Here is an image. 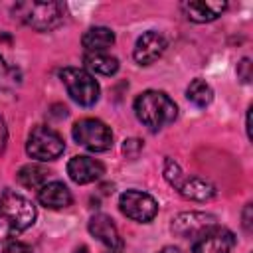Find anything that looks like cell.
<instances>
[{
	"mask_svg": "<svg viewBox=\"0 0 253 253\" xmlns=\"http://www.w3.org/2000/svg\"><path fill=\"white\" fill-rule=\"evenodd\" d=\"M36 219V206L14 192L0 194V243L26 231Z\"/></svg>",
	"mask_w": 253,
	"mask_h": 253,
	"instance_id": "6da1fadb",
	"label": "cell"
},
{
	"mask_svg": "<svg viewBox=\"0 0 253 253\" xmlns=\"http://www.w3.org/2000/svg\"><path fill=\"white\" fill-rule=\"evenodd\" d=\"M134 115L136 119L148 126L150 130H158L178 117L176 103L164 91H144L134 99Z\"/></svg>",
	"mask_w": 253,
	"mask_h": 253,
	"instance_id": "7a4b0ae2",
	"label": "cell"
},
{
	"mask_svg": "<svg viewBox=\"0 0 253 253\" xmlns=\"http://www.w3.org/2000/svg\"><path fill=\"white\" fill-rule=\"evenodd\" d=\"M12 12L20 22L40 32L57 28L65 18V6L61 2H18Z\"/></svg>",
	"mask_w": 253,
	"mask_h": 253,
	"instance_id": "3957f363",
	"label": "cell"
},
{
	"mask_svg": "<svg viewBox=\"0 0 253 253\" xmlns=\"http://www.w3.org/2000/svg\"><path fill=\"white\" fill-rule=\"evenodd\" d=\"M164 178L166 182L176 188L180 192V196H184L186 200H194V202H208L215 196V186L200 176H186L180 168L178 162H174L172 158H166L164 164Z\"/></svg>",
	"mask_w": 253,
	"mask_h": 253,
	"instance_id": "277c9868",
	"label": "cell"
},
{
	"mask_svg": "<svg viewBox=\"0 0 253 253\" xmlns=\"http://www.w3.org/2000/svg\"><path fill=\"white\" fill-rule=\"evenodd\" d=\"M59 77L69 93V97L81 105V107H91L99 99V83L95 77L81 67H65L59 71Z\"/></svg>",
	"mask_w": 253,
	"mask_h": 253,
	"instance_id": "5b68a950",
	"label": "cell"
},
{
	"mask_svg": "<svg viewBox=\"0 0 253 253\" xmlns=\"http://www.w3.org/2000/svg\"><path fill=\"white\" fill-rule=\"evenodd\" d=\"M71 132L75 142L91 152H105L113 146V132L99 119H79Z\"/></svg>",
	"mask_w": 253,
	"mask_h": 253,
	"instance_id": "8992f818",
	"label": "cell"
},
{
	"mask_svg": "<svg viewBox=\"0 0 253 253\" xmlns=\"http://www.w3.org/2000/svg\"><path fill=\"white\" fill-rule=\"evenodd\" d=\"M63 150H65V142L59 136V132H55L53 128L43 126V125L32 128L28 142H26V152L32 158L47 162V160L59 158L63 154Z\"/></svg>",
	"mask_w": 253,
	"mask_h": 253,
	"instance_id": "52a82bcc",
	"label": "cell"
},
{
	"mask_svg": "<svg viewBox=\"0 0 253 253\" xmlns=\"http://www.w3.org/2000/svg\"><path fill=\"white\" fill-rule=\"evenodd\" d=\"M119 208L121 211L140 223H148L154 219V215L158 213V204L156 200L146 194V192H138V190H126L125 194H121L119 198Z\"/></svg>",
	"mask_w": 253,
	"mask_h": 253,
	"instance_id": "ba28073f",
	"label": "cell"
},
{
	"mask_svg": "<svg viewBox=\"0 0 253 253\" xmlns=\"http://www.w3.org/2000/svg\"><path fill=\"white\" fill-rule=\"evenodd\" d=\"M217 223L215 215L211 213H204V211H186L180 213L172 219V233H176L178 237H186V239H198L200 235H204L206 231L213 229Z\"/></svg>",
	"mask_w": 253,
	"mask_h": 253,
	"instance_id": "9c48e42d",
	"label": "cell"
},
{
	"mask_svg": "<svg viewBox=\"0 0 253 253\" xmlns=\"http://www.w3.org/2000/svg\"><path fill=\"white\" fill-rule=\"evenodd\" d=\"M233 245H235L233 233L221 225H215L213 229L194 239L192 251L194 253H231Z\"/></svg>",
	"mask_w": 253,
	"mask_h": 253,
	"instance_id": "30bf717a",
	"label": "cell"
},
{
	"mask_svg": "<svg viewBox=\"0 0 253 253\" xmlns=\"http://www.w3.org/2000/svg\"><path fill=\"white\" fill-rule=\"evenodd\" d=\"M164 49H166V38L154 30H148L136 40L132 57L140 65H150L164 53Z\"/></svg>",
	"mask_w": 253,
	"mask_h": 253,
	"instance_id": "8fae6325",
	"label": "cell"
},
{
	"mask_svg": "<svg viewBox=\"0 0 253 253\" xmlns=\"http://www.w3.org/2000/svg\"><path fill=\"white\" fill-rule=\"evenodd\" d=\"M67 174L75 184H91L105 174V166L91 156H73L67 162Z\"/></svg>",
	"mask_w": 253,
	"mask_h": 253,
	"instance_id": "7c38bea8",
	"label": "cell"
},
{
	"mask_svg": "<svg viewBox=\"0 0 253 253\" xmlns=\"http://www.w3.org/2000/svg\"><path fill=\"white\" fill-rule=\"evenodd\" d=\"M38 202L49 210H63L71 206L73 196L63 182H45L38 190Z\"/></svg>",
	"mask_w": 253,
	"mask_h": 253,
	"instance_id": "4fadbf2b",
	"label": "cell"
},
{
	"mask_svg": "<svg viewBox=\"0 0 253 253\" xmlns=\"http://www.w3.org/2000/svg\"><path fill=\"white\" fill-rule=\"evenodd\" d=\"M89 233L93 237H97L109 249H121L123 247V241H121V235L117 231V225L105 213H97V215H93L89 219Z\"/></svg>",
	"mask_w": 253,
	"mask_h": 253,
	"instance_id": "5bb4252c",
	"label": "cell"
},
{
	"mask_svg": "<svg viewBox=\"0 0 253 253\" xmlns=\"http://www.w3.org/2000/svg\"><path fill=\"white\" fill-rule=\"evenodd\" d=\"M227 8V2H206V0H192V2H184L182 10L188 16V20L198 22V24H206V22H213L221 16V12Z\"/></svg>",
	"mask_w": 253,
	"mask_h": 253,
	"instance_id": "9a60e30c",
	"label": "cell"
},
{
	"mask_svg": "<svg viewBox=\"0 0 253 253\" xmlns=\"http://www.w3.org/2000/svg\"><path fill=\"white\" fill-rule=\"evenodd\" d=\"M81 43L85 47V53L105 51L107 47H111L115 43V34H113V30H109L105 26H95L83 34Z\"/></svg>",
	"mask_w": 253,
	"mask_h": 253,
	"instance_id": "2e32d148",
	"label": "cell"
},
{
	"mask_svg": "<svg viewBox=\"0 0 253 253\" xmlns=\"http://www.w3.org/2000/svg\"><path fill=\"white\" fill-rule=\"evenodd\" d=\"M83 63L89 71L99 73V75H113L119 69V59L105 53V51H97V53H85Z\"/></svg>",
	"mask_w": 253,
	"mask_h": 253,
	"instance_id": "e0dca14e",
	"label": "cell"
},
{
	"mask_svg": "<svg viewBox=\"0 0 253 253\" xmlns=\"http://www.w3.org/2000/svg\"><path fill=\"white\" fill-rule=\"evenodd\" d=\"M47 170H43L42 166L38 164H26L18 170L16 178L18 182L24 186V188H30V190H40L45 182H47Z\"/></svg>",
	"mask_w": 253,
	"mask_h": 253,
	"instance_id": "ac0fdd59",
	"label": "cell"
},
{
	"mask_svg": "<svg viewBox=\"0 0 253 253\" xmlns=\"http://www.w3.org/2000/svg\"><path fill=\"white\" fill-rule=\"evenodd\" d=\"M186 97L196 107H208L213 101V91L204 79H194L186 89Z\"/></svg>",
	"mask_w": 253,
	"mask_h": 253,
	"instance_id": "d6986e66",
	"label": "cell"
},
{
	"mask_svg": "<svg viewBox=\"0 0 253 253\" xmlns=\"http://www.w3.org/2000/svg\"><path fill=\"white\" fill-rule=\"evenodd\" d=\"M2 253H32V247L24 241H16V239H10L6 241Z\"/></svg>",
	"mask_w": 253,
	"mask_h": 253,
	"instance_id": "ffe728a7",
	"label": "cell"
},
{
	"mask_svg": "<svg viewBox=\"0 0 253 253\" xmlns=\"http://www.w3.org/2000/svg\"><path fill=\"white\" fill-rule=\"evenodd\" d=\"M237 75L243 83H249L251 81V61L245 57L241 59V63H237Z\"/></svg>",
	"mask_w": 253,
	"mask_h": 253,
	"instance_id": "44dd1931",
	"label": "cell"
},
{
	"mask_svg": "<svg viewBox=\"0 0 253 253\" xmlns=\"http://www.w3.org/2000/svg\"><path fill=\"white\" fill-rule=\"evenodd\" d=\"M140 148H142V144H140V140H136V138H128V140H125V144H123V152H125L126 156H130V158H134Z\"/></svg>",
	"mask_w": 253,
	"mask_h": 253,
	"instance_id": "7402d4cb",
	"label": "cell"
},
{
	"mask_svg": "<svg viewBox=\"0 0 253 253\" xmlns=\"http://www.w3.org/2000/svg\"><path fill=\"white\" fill-rule=\"evenodd\" d=\"M6 142H8V128H6L4 119L0 117V154H2L4 148H6Z\"/></svg>",
	"mask_w": 253,
	"mask_h": 253,
	"instance_id": "603a6c76",
	"label": "cell"
},
{
	"mask_svg": "<svg viewBox=\"0 0 253 253\" xmlns=\"http://www.w3.org/2000/svg\"><path fill=\"white\" fill-rule=\"evenodd\" d=\"M8 73H10V69H8L6 61H4V57L0 55V87H4V83L8 79Z\"/></svg>",
	"mask_w": 253,
	"mask_h": 253,
	"instance_id": "cb8c5ba5",
	"label": "cell"
},
{
	"mask_svg": "<svg viewBox=\"0 0 253 253\" xmlns=\"http://www.w3.org/2000/svg\"><path fill=\"white\" fill-rule=\"evenodd\" d=\"M243 225H245V229H251V204L245 206V211H243Z\"/></svg>",
	"mask_w": 253,
	"mask_h": 253,
	"instance_id": "d4e9b609",
	"label": "cell"
},
{
	"mask_svg": "<svg viewBox=\"0 0 253 253\" xmlns=\"http://www.w3.org/2000/svg\"><path fill=\"white\" fill-rule=\"evenodd\" d=\"M160 253H182L180 249H176V247H164Z\"/></svg>",
	"mask_w": 253,
	"mask_h": 253,
	"instance_id": "484cf974",
	"label": "cell"
},
{
	"mask_svg": "<svg viewBox=\"0 0 253 253\" xmlns=\"http://www.w3.org/2000/svg\"><path fill=\"white\" fill-rule=\"evenodd\" d=\"M73 253H89V249H87L85 245H81V247H79V249H75Z\"/></svg>",
	"mask_w": 253,
	"mask_h": 253,
	"instance_id": "4316f807",
	"label": "cell"
},
{
	"mask_svg": "<svg viewBox=\"0 0 253 253\" xmlns=\"http://www.w3.org/2000/svg\"><path fill=\"white\" fill-rule=\"evenodd\" d=\"M107 253H123V251H121V249H109Z\"/></svg>",
	"mask_w": 253,
	"mask_h": 253,
	"instance_id": "83f0119b",
	"label": "cell"
}]
</instances>
